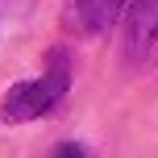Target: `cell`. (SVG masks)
<instances>
[{"instance_id":"obj_4","label":"cell","mask_w":158,"mask_h":158,"mask_svg":"<svg viewBox=\"0 0 158 158\" xmlns=\"http://www.w3.org/2000/svg\"><path fill=\"white\" fill-rule=\"evenodd\" d=\"M54 158H87V150H83L79 142H63V146L54 150Z\"/></svg>"},{"instance_id":"obj_1","label":"cell","mask_w":158,"mask_h":158,"mask_svg":"<svg viewBox=\"0 0 158 158\" xmlns=\"http://www.w3.org/2000/svg\"><path fill=\"white\" fill-rule=\"evenodd\" d=\"M67 87H71V67H67L63 54H54L50 71H42L38 79H25V83L8 87L0 96V121L4 125H21V121L42 117V112H50L67 96Z\"/></svg>"},{"instance_id":"obj_2","label":"cell","mask_w":158,"mask_h":158,"mask_svg":"<svg viewBox=\"0 0 158 158\" xmlns=\"http://www.w3.org/2000/svg\"><path fill=\"white\" fill-rule=\"evenodd\" d=\"M158 46V0H133L125 8V58L142 63Z\"/></svg>"},{"instance_id":"obj_3","label":"cell","mask_w":158,"mask_h":158,"mask_svg":"<svg viewBox=\"0 0 158 158\" xmlns=\"http://www.w3.org/2000/svg\"><path fill=\"white\" fill-rule=\"evenodd\" d=\"M121 8H125V0H67V17L63 21H67V29L92 38V33H104L117 21Z\"/></svg>"}]
</instances>
